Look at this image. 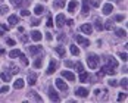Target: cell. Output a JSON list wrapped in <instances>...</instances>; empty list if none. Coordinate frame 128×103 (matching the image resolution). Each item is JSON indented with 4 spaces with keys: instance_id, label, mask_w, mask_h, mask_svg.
<instances>
[{
    "instance_id": "obj_1",
    "label": "cell",
    "mask_w": 128,
    "mask_h": 103,
    "mask_svg": "<svg viewBox=\"0 0 128 103\" xmlns=\"http://www.w3.org/2000/svg\"><path fill=\"white\" fill-rule=\"evenodd\" d=\"M87 65H88L90 69H96L99 65V56H96L94 53H90L87 56Z\"/></svg>"
},
{
    "instance_id": "obj_2",
    "label": "cell",
    "mask_w": 128,
    "mask_h": 103,
    "mask_svg": "<svg viewBox=\"0 0 128 103\" xmlns=\"http://www.w3.org/2000/svg\"><path fill=\"white\" fill-rule=\"evenodd\" d=\"M74 38H75V41H77L78 44H80V46H84V47H88L90 46V41L87 38H84V37H82V36H74Z\"/></svg>"
},
{
    "instance_id": "obj_3",
    "label": "cell",
    "mask_w": 128,
    "mask_h": 103,
    "mask_svg": "<svg viewBox=\"0 0 128 103\" xmlns=\"http://www.w3.org/2000/svg\"><path fill=\"white\" fill-rule=\"evenodd\" d=\"M115 68H112V66H103L102 68V71H100V74L99 75H103V74H108V75H115Z\"/></svg>"
},
{
    "instance_id": "obj_4",
    "label": "cell",
    "mask_w": 128,
    "mask_h": 103,
    "mask_svg": "<svg viewBox=\"0 0 128 103\" xmlns=\"http://www.w3.org/2000/svg\"><path fill=\"white\" fill-rule=\"evenodd\" d=\"M49 97H50V100H53V102H60V97H59V94L56 93V90L54 88H49Z\"/></svg>"
},
{
    "instance_id": "obj_5",
    "label": "cell",
    "mask_w": 128,
    "mask_h": 103,
    "mask_svg": "<svg viewBox=\"0 0 128 103\" xmlns=\"http://www.w3.org/2000/svg\"><path fill=\"white\" fill-rule=\"evenodd\" d=\"M54 82H56V87H58L59 90H62V91H66V90H68V86H66V82H65V81H62L60 78H58Z\"/></svg>"
},
{
    "instance_id": "obj_6",
    "label": "cell",
    "mask_w": 128,
    "mask_h": 103,
    "mask_svg": "<svg viewBox=\"0 0 128 103\" xmlns=\"http://www.w3.org/2000/svg\"><path fill=\"white\" fill-rule=\"evenodd\" d=\"M24 86H25V81H24L22 78H18V80L13 82V87H15V90H21V88H24Z\"/></svg>"
},
{
    "instance_id": "obj_7",
    "label": "cell",
    "mask_w": 128,
    "mask_h": 103,
    "mask_svg": "<svg viewBox=\"0 0 128 103\" xmlns=\"http://www.w3.org/2000/svg\"><path fill=\"white\" fill-rule=\"evenodd\" d=\"M65 15H62V13H59L58 16H56V25L59 26V28H62L64 26V24H65Z\"/></svg>"
},
{
    "instance_id": "obj_8",
    "label": "cell",
    "mask_w": 128,
    "mask_h": 103,
    "mask_svg": "<svg viewBox=\"0 0 128 103\" xmlns=\"http://www.w3.org/2000/svg\"><path fill=\"white\" fill-rule=\"evenodd\" d=\"M75 94L80 96V97H87V96H88V90H87V88H84V87H80V88H77Z\"/></svg>"
},
{
    "instance_id": "obj_9",
    "label": "cell",
    "mask_w": 128,
    "mask_h": 103,
    "mask_svg": "<svg viewBox=\"0 0 128 103\" xmlns=\"http://www.w3.org/2000/svg\"><path fill=\"white\" fill-rule=\"evenodd\" d=\"M41 37H43V36H41V32H40V31H36V30H34V31H31V40H32V41H40Z\"/></svg>"
},
{
    "instance_id": "obj_10",
    "label": "cell",
    "mask_w": 128,
    "mask_h": 103,
    "mask_svg": "<svg viewBox=\"0 0 128 103\" xmlns=\"http://www.w3.org/2000/svg\"><path fill=\"white\" fill-rule=\"evenodd\" d=\"M77 8H78V2H77V0H72V2L68 4V10H69L71 13L75 12V10H77Z\"/></svg>"
},
{
    "instance_id": "obj_11",
    "label": "cell",
    "mask_w": 128,
    "mask_h": 103,
    "mask_svg": "<svg viewBox=\"0 0 128 103\" xmlns=\"http://www.w3.org/2000/svg\"><path fill=\"white\" fill-rule=\"evenodd\" d=\"M62 77L66 78L68 81H75V75H74L72 72H69V71H64V72H62Z\"/></svg>"
},
{
    "instance_id": "obj_12",
    "label": "cell",
    "mask_w": 128,
    "mask_h": 103,
    "mask_svg": "<svg viewBox=\"0 0 128 103\" xmlns=\"http://www.w3.org/2000/svg\"><path fill=\"white\" fill-rule=\"evenodd\" d=\"M112 10H114V6L110 4V3H106L104 6H103V15H109V13H112Z\"/></svg>"
},
{
    "instance_id": "obj_13",
    "label": "cell",
    "mask_w": 128,
    "mask_h": 103,
    "mask_svg": "<svg viewBox=\"0 0 128 103\" xmlns=\"http://www.w3.org/2000/svg\"><path fill=\"white\" fill-rule=\"evenodd\" d=\"M81 31H82V32H86V34H91L93 26L90 25V24H82V25H81Z\"/></svg>"
},
{
    "instance_id": "obj_14",
    "label": "cell",
    "mask_w": 128,
    "mask_h": 103,
    "mask_svg": "<svg viewBox=\"0 0 128 103\" xmlns=\"http://www.w3.org/2000/svg\"><path fill=\"white\" fill-rule=\"evenodd\" d=\"M56 66H58V62L56 60H50L49 64V69H47V74H53L56 71Z\"/></svg>"
},
{
    "instance_id": "obj_15",
    "label": "cell",
    "mask_w": 128,
    "mask_h": 103,
    "mask_svg": "<svg viewBox=\"0 0 128 103\" xmlns=\"http://www.w3.org/2000/svg\"><path fill=\"white\" fill-rule=\"evenodd\" d=\"M90 12V4L87 0H82V15H88Z\"/></svg>"
},
{
    "instance_id": "obj_16",
    "label": "cell",
    "mask_w": 128,
    "mask_h": 103,
    "mask_svg": "<svg viewBox=\"0 0 128 103\" xmlns=\"http://www.w3.org/2000/svg\"><path fill=\"white\" fill-rule=\"evenodd\" d=\"M18 22H19V18H18L16 15H10V16H9V25H10V26L16 25Z\"/></svg>"
},
{
    "instance_id": "obj_17",
    "label": "cell",
    "mask_w": 128,
    "mask_h": 103,
    "mask_svg": "<svg viewBox=\"0 0 128 103\" xmlns=\"http://www.w3.org/2000/svg\"><path fill=\"white\" fill-rule=\"evenodd\" d=\"M80 81L81 82H87V81H90V75L87 74V72H80Z\"/></svg>"
},
{
    "instance_id": "obj_18",
    "label": "cell",
    "mask_w": 128,
    "mask_h": 103,
    "mask_svg": "<svg viewBox=\"0 0 128 103\" xmlns=\"http://www.w3.org/2000/svg\"><path fill=\"white\" fill-rule=\"evenodd\" d=\"M65 4H66V2H65V0H54V2H53V6H54L56 9L65 8Z\"/></svg>"
},
{
    "instance_id": "obj_19",
    "label": "cell",
    "mask_w": 128,
    "mask_h": 103,
    "mask_svg": "<svg viewBox=\"0 0 128 103\" xmlns=\"http://www.w3.org/2000/svg\"><path fill=\"white\" fill-rule=\"evenodd\" d=\"M22 54H24V53H22L21 50H18V49H15V50H12L10 53H9V56H10L12 59H15V58H21Z\"/></svg>"
},
{
    "instance_id": "obj_20",
    "label": "cell",
    "mask_w": 128,
    "mask_h": 103,
    "mask_svg": "<svg viewBox=\"0 0 128 103\" xmlns=\"http://www.w3.org/2000/svg\"><path fill=\"white\" fill-rule=\"evenodd\" d=\"M36 81H37V75H36L34 72H31V74L28 75V84H30V86H34Z\"/></svg>"
},
{
    "instance_id": "obj_21",
    "label": "cell",
    "mask_w": 128,
    "mask_h": 103,
    "mask_svg": "<svg viewBox=\"0 0 128 103\" xmlns=\"http://www.w3.org/2000/svg\"><path fill=\"white\" fill-rule=\"evenodd\" d=\"M28 50H30L31 54H37V53L41 50V46H30V47H28Z\"/></svg>"
},
{
    "instance_id": "obj_22",
    "label": "cell",
    "mask_w": 128,
    "mask_h": 103,
    "mask_svg": "<svg viewBox=\"0 0 128 103\" xmlns=\"http://www.w3.org/2000/svg\"><path fill=\"white\" fill-rule=\"evenodd\" d=\"M106 59H108V65H109V66H112V68H116V66H118V62L115 60V58L109 56V58H106Z\"/></svg>"
},
{
    "instance_id": "obj_23",
    "label": "cell",
    "mask_w": 128,
    "mask_h": 103,
    "mask_svg": "<svg viewBox=\"0 0 128 103\" xmlns=\"http://www.w3.org/2000/svg\"><path fill=\"white\" fill-rule=\"evenodd\" d=\"M115 32H116V36H118V37H122V38H125V37H127V31H125V30H122V28L115 30Z\"/></svg>"
},
{
    "instance_id": "obj_24",
    "label": "cell",
    "mask_w": 128,
    "mask_h": 103,
    "mask_svg": "<svg viewBox=\"0 0 128 103\" xmlns=\"http://www.w3.org/2000/svg\"><path fill=\"white\" fill-rule=\"evenodd\" d=\"M43 12H44V6H41V4H37V6L34 8V13H36V15H41Z\"/></svg>"
},
{
    "instance_id": "obj_25",
    "label": "cell",
    "mask_w": 128,
    "mask_h": 103,
    "mask_svg": "<svg viewBox=\"0 0 128 103\" xmlns=\"http://www.w3.org/2000/svg\"><path fill=\"white\" fill-rule=\"evenodd\" d=\"M2 80H3L4 82L10 81V74H9V72H2Z\"/></svg>"
},
{
    "instance_id": "obj_26",
    "label": "cell",
    "mask_w": 128,
    "mask_h": 103,
    "mask_svg": "<svg viewBox=\"0 0 128 103\" xmlns=\"http://www.w3.org/2000/svg\"><path fill=\"white\" fill-rule=\"evenodd\" d=\"M56 53H58V54H60V56L64 58V56H65V53H66V52H65V49L62 47V46H58V47H56Z\"/></svg>"
},
{
    "instance_id": "obj_27",
    "label": "cell",
    "mask_w": 128,
    "mask_h": 103,
    "mask_svg": "<svg viewBox=\"0 0 128 103\" xmlns=\"http://www.w3.org/2000/svg\"><path fill=\"white\" fill-rule=\"evenodd\" d=\"M71 53H72L74 56H77V54H80V49H78V47L75 46V44H72V46H71Z\"/></svg>"
},
{
    "instance_id": "obj_28",
    "label": "cell",
    "mask_w": 128,
    "mask_h": 103,
    "mask_svg": "<svg viewBox=\"0 0 128 103\" xmlns=\"http://www.w3.org/2000/svg\"><path fill=\"white\" fill-rule=\"evenodd\" d=\"M30 94H31V96H32V97H34V99L37 100V102H41V100H43V99H41V96H38V94H37L36 91H30Z\"/></svg>"
},
{
    "instance_id": "obj_29",
    "label": "cell",
    "mask_w": 128,
    "mask_h": 103,
    "mask_svg": "<svg viewBox=\"0 0 128 103\" xmlns=\"http://www.w3.org/2000/svg\"><path fill=\"white\" fill-rule=\"evenodd\" d=\"M8 12H9V8H8L6 4H3V6L0 8V15H6Z\"/></svg>"
},
{
    "instance_id": "obj_30",
    "label": "cell",
    "mask_w": 128,
    "mask_h": 103,
    "mask_svg": "<svg viewBox=\"0 0 128 103\" xmlns=\"http://www.w3.org/2000/svg\"><path fill=\"white\" fill-rule=\"evenodd\" d=\"M75 69H77V72H82V71H84L82 64H81V62H77V64H75Z\"/></svg>"
},
{
    "instance_id": "obj_31",
    "label": "cell",
    "mask_w": 128,
    "mask_h": 103,
    "mask_svg": "<svg viewBox=\"0 0 128 103\" xmlns=\"http://www.w3.org/2000/svg\"><path fill=\"white\" fill-rule=\"evenodd\" d=\"M103 28H106V30H114V22H112V21H108Z\"/></svg>"
},
{
    "instance_id": "obj_32",
    "label": "cell",
    "mask_w": 128,
    "mask_h": 103,
    "mask_svg": "<svg viewBox=\"0 0 128 103\" xmlns=\"http://www.w3.org/2000/svg\"><path fill=\"white\" fill-rule=\"evenodd\" d=\"M127 81H128L127 78H124V80L121 81V86H122V88H124V90H127V88H128V82H127Z\"/></svg>"
},
{
    "instance_id": "obj_33",
    "label": "cell",
    "mask_w": 128,
    "mask_h": 103,
    "mask_svg": "<svg viewBox=\"0 0 128 103\" xmlns=\"http://www.w3.org/2000/svg\"><path fill=\"white\" fill-rule=\"evenodd\" d=\"M94 26H96V28H97V30H99V31H100V30H103V25H102V22H100V21H99V19H97V21H96V22H94Z\"/></svg>"
},
{
    "instance_id": "obj_34",
    "label": "cell",
    "mask_w": 128,
    "mask_h": 103,
    "mask_svg": "<svg viewBox=\"0 0 128 103\" xmlns=\"http://www.w3.org/2000/svg\"><path fill=\"white\" fill-rule=\"evenodd\" d=\"M10 3H12L13 6H21L22 4V0H10Z\"/></svg>"
},
{
    "instance_id": "obj_35",
    "label": "cell",
    "mask_w": 128,
    "mask_h": 103,
    "mask_svg": "<svg viewBox=\"0 0 128 103\" xmlns=\"http://www.w3.org/2000/svg\"><path fill=\"white\" fill-rule=\"evenodd\" d=\"M8 91H9V86H3V87L0 88V93H2V94H4V93H8Z\"/></svg>"
},
{
    "instance_id": "obj_36",
    "label": "cell",
    "mask_w": 128,
    "mask_h": 103,
    "mask_svg": "<svg viewBox=\"0 0 128 103\" xmlns=\"http://www.w3.org/2000/svg\"><path fill=\"white\" fill-rule=\"evenodd\" d=\"M125 99H127V96H125L124 93H121V94L118 96V100H119V102H122V100H125Z\"/></svg>"
},
{
    "instance_id": "obj_37",
    "label": "cell",
    "mask_w": 128,
    "mask_h": 103,
    "mask_svg": "<svg viewBox=\"0 0 128 103\" xmlns=\"http://www.w3.org/2000/svg\"><path fill=\"white\" fill-rule=\"evenodd\" d=\"M125 19V16L124 15H116L115 16V21H124Z\"/></svg>"
},
{
    "instance_id": "obj_38",
    "label": "cell",
    "mask_w": 128,
    "mask_h": 103,
    "mask_svg": "<svg viewBox=\"0 0 128 103\" xmlns=\"http://www.w3.org/2000/svg\"><path fill=\"white\" fill-rule=\"evenodd\" d=\"M46 25H47V26H52V25H53V19H52V16H49V18H47V22H46Z\"/></svg>"
},
{
    "instance_id": "obj_39",
    "label": "cell",
    "mask_w": 128,
    "mask_h": 103,
    "mask_svg": "<svg viewBox=\"0 0 128 103\" xmlns=\"http://www.w3.org/2000/svg\"><path fill=\"white\" fill-rule=\"evenodd\" d=\"M40 66H41V59H37L34 62V68H40Z\"/></svg>"
},
{
    "instance_id": "obj_40",
    "label": "cell",
    "mask_w": 128,
    "mask_h": 103,
    "mask_svg": "<svg viewBox=\"0 0 128 103\" xmlns=\"http://www.w3.org/2000/svg\"><path fill=\"white\" fill-rule=\"evenodd\" d=\"M119 58L125 62V60H127V53H125V52H124V53H119Z\"/></svg>"
},
{
    "instance_id": "obj_41",
    "label": "cell",
    "mask_w": 128,
    "mask_h": 103,
    "mask_svg": "<svg viewBox=\"0 0 128 103\" xmlns=\"http://www.w3.org/2000/svg\"><path fill=\"white\" fill-rule=\"evenodd\" d=\"M109 86H112V87H115V86H118L116 80H110V81H109Z\"/></svg>"
},
{
    "instance_id": "obj_42",
    "label": "cell",
    "mask_w": 128,
    "mask_h": 103,
    "mask_svg": "<svg viewBox=\"0 0 128 103\" xmlns=\"http://www.w3.org/2000/svg\"><path fill=\"white\" fill-rule=\"evenodd\" d=\"M21 15H22V16H28V15H30V10H28V9H24V10L21 12Z\"/></svg>"
},
{
    "instance_id": "obj_43",
    "label": "cell",
    "mask_w": 128,
    "mask_h": 103,
    "mask_svg": "<svg viewBox=\"0 0 128 103\" xmlns=\"http://www.w3.org/2000/svg\"><path fill=\"white\" fill-rule=\"evenodd\" d=\"M91 4L93 6H99L100 4V0H91Z\"/></svg>"
},
{
    "instance_id": "obj_44",
    "label": "cell",
    "mask_w": 128,
    "mask_h": 103,
    "mask_svg": "<svg viewBox=\"0 0 128 103\" xmlns=\"http://www.w3.org/2000/svg\"><path fill=\"white\" fill-rule=\"evenodd\" d=\"M21 60H22V64H25V65H28V60H26L25 54H22V56H21Z\"/></svg>"
},
{
    "instance_id": "obj_45",
    "label": "cell",
    "mask_w": 128,
    "mask_h": 103,
    "mask_svg": "<svg viewBox=\"0 0 128 103\" xmlns=\"http://www.w3.org/2000/svg\"><path fill=\"white\" fill-rule=\"evenodd\" d=\"M31 24H32L34 26H37V25H40V21H38V19H32V22H31Z\"/></svg>"
},
{
    "instance_id": "obj_46",
    "label": "cell",
    "mask_w": 128,
    "mask_h": 103,
    "mask_svg": "<svg viewBox=\"0 0 128 103\" xmlns=\"http://www.w3.org/2000/svg\"><path fill=\"white\" fill-rule=\"evenodd\" d=\"M8 44H9V46H15V41H13V40H8Z\"/></svg>"
},
{
    "instance_id": "obj_47",
    "label": "cell",
    "mask_w": 128,
    "mask_h": 103,
    "mask_svg": "<svg viewBox=\"0 0 128 103\" xmlns=\"http://www.w3.org/2000/svg\"><path fill=\"white\" fill-rule=\"evenodd\" d=\"M2 30H4V31H8V30H9V25H4V24H3V25H2Z\"/></svg>"
},
{
    "instance_id": "obj_48",
    "label": "cell",
    "mask_w": 128,
    "mask_h": 103,
    "mask_svg": "<svg viewBox=\"0 0 128 103\" xmlns=\"http://www.w3.org/2000/svg\"><path fill=\"white\" fill-rule=\"evenodd\" d=\"M46 38H47V40H52V34H50V32H47V34H46Z\"/></svg>"
},
{
    "instance_id": "obj_49",
    "label": "cell",
    "mask_w": 128,
    "mask_h": 103,
    "mask_svg": "<svg viewBox=\"0 0 128 103\" xmlns=\"http://www.w3.org/2000/svg\"><path fill=\"white\" fill-rule=\"evenodd\" d=\"M65 65H66V66H72V62H71V60H66V64Z\"/></svg>"
},
{
    "instance_id": "obj_50",
    "label": "cell",
    "mask_w": 128,
    "mask_h": 103,
    "mask_svg": "<svg viewBox=\"0 0 128 103\" xmlns=\"http://www.w3.org/2000/svg\"><path fill=\"white\" fill-rule=\"evenodd\" d=\"M2 36H3V31H2V30H0V37H2Z\"/></svg>"
},
{
    "instance_id": "obj_51",
    "label": "cell",
    "mask_w": 128,
    "mask_h": 103,
    "mask_svg": "<svg viewBox=\"0 0 128 103\" xmlns=\"http://www.w3.org/2000/svg\"><path fill=\"white\" fill-rule=\"evenodd\" d=\"M112 2H116V3H119V2H121V0H112Z\"/></svg>"
},
{
    "instance_id": "obj_52",
    "label": "cell",
    "mask_w": 128,
    "mask_h": 103,
    "mask_svg": "<svg viewBox=\"0 0 128 103\" xmlns=\"http://www.w3.org/2000/svg\"><path fill=\"white\" fill-rule=\"evenodd\" d=\"M0 3H3V0H0Z\"/></svg>"
},
{
    "instance_id": "obj_53",
    "label": "cell",
    "mask_w": 128,
    "mask_h": 103,
    "mask_svg": "<svg viewBox=\"0 0 128 103\" xmlns=\"http://www.w3.org/2000/svg\"><path fill=\"white\" fill-rule=\"evenodd\" d=\"M44 2H46V0H44Z\"/></svg>"
}]
</instances>
